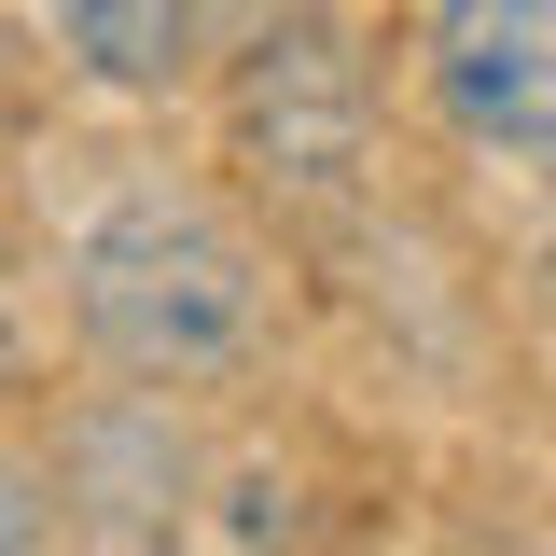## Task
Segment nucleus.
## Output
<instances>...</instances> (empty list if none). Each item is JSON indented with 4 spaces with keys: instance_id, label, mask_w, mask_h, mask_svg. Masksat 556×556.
<instances>
[{
    "instance_id": "423d86ee",
    "label": "nucleus",
    "mask_w": 556,
    "mask_h": 556,
    "mask_svg": "<svg viewBox=\"0 0 556 556\" xmlns=\"http://www.w3.org/2000/svg\"><path fill=\"white\" fill-rule=\"evenodd\" d=\"M306 0H195V28L208 42H265V28H292Z\"/></svg>"
},
{
    "instance_id": "39448f33",
    "label": "nucleus",
    "mask_w": 556,
    "mask_h": 556,
    "mask_svg": "<svg viewBox=\"0 0 556 556\" xmlns=\"http://www.w3.org/2000/svg\"><path fill=\"white\" fill-rule=\"evenodd\" d=\"M0 556H56V529H42V473H28V459H0Z\"/></svg>"
},
{
    "instance_id": "f03ea898",
    "label": "nucleus",
    "mask_w": 556,
    "mask_h": 556,
    "mask_svg": "<svg viewBox=\"0 0 556 556\" xmlns=\"http://www.w3.org/2000/svg\"><path fill=\"white\" fill-rule=\"evenodd\" d=\"M223 139L278 208H348L376 167V70L334 14H292L265 42H237L223 70Z\"/></svg>"
},
{
    "instance_id": "7ed1b4c3",
    "label": "nucleus",
    "mask_w": 556,
    "mask_h": 556,
    "mask_svg": "<svg viewBox=\"0 0 556 556\" xmlns=\"http://www.w3.org/2000/svg\"><path fill=\"white\" fill-rule=\"evenodd\" d=\"M417 98L459 153H556V0H431Z\"/></svg>"
},
{
    "instance_id": "20e7f679",
    "label": "nucleus",
    "mask_w": 556,
    "mask_h": 556,
    "mask_svg": "<svg viewBox=\"0 0 556 556\" xmlns=\"http://www.w3.org/2000/svg\"><path fill=\"white\" fill-rule=\"evenodd\" d=\"M56 14V42L98 84H126V98H167L181 70L208 56V28H195V0H42Z\"/></svg>"
},
{
    "instance_id": "f257e3e1",
    "label": "nucleus",
    "mask_w": 556,
    "mask_h": 556,
    "mask_svg": "<svg viewBox=\"0 0 556 556\" xmlns=\"http://www.w3.org/2000/svg\"><path fill=\"white\" fill-rule=\"evenodd\" d=\"M265 320H278V278L251 251V223L181 181H139L70 237V334L126 390H223L265 362Z\"/></svg>"
}]
</instances>
